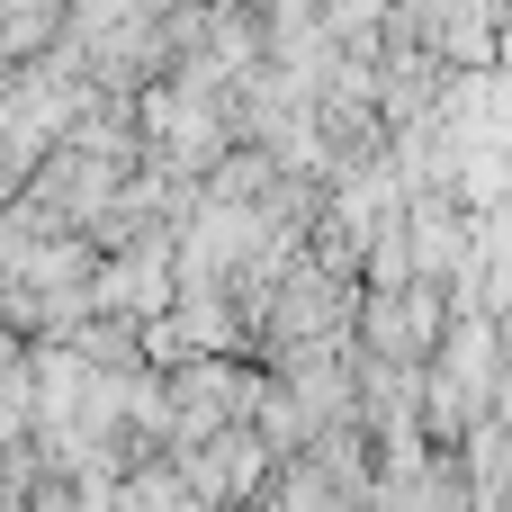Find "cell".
I'll list each match as a JSON object with an SVG mask.
<instances>
[{"mask_svg": "<svg viewBox=\"0 0 512 512\" xmlns=\"http://www.w3.org/2000/svg\"><path fill=\"white\" fill-rule=\"evenodd\" d=\"M135 117H144V135H153V153H162L171 171L216 162V153H225V126H234L225 90H189V81H153V90L135 99Z\"/></svg>", "mask_w": 512, "mask_h": 512, "instance_id": "cell-1", "label": "cell"}, {"mask_svg": "<svg viewBox=\"0 0 512 512\" xmlns=\"http://www.w3.org/2000/svg\"><path fill=\"white\" fill-rule=\"evenodd\" d=\"M270 477V450L234 423V432H207V441H189L180 450V495H198V504H252V486Z\"/></svg>", "mask_w": 512, "mask_h": 512, "instance_id": "cell-2", "label": "cell"}, {"mask_svg": "<svg viewBox=\"0 0 512 512\" xmlns=\"http://www.w3.org/2000/svg\"><path fill=\"white\" fill-rule=\"evenodd\" d=\"M360 333H369V351L378 360H396V369H414L432 342H441V288H378L369 297V315H360Z\"/></svg>", "mask_w": 512, "mask_h": 512, "instance_id": "cell-3", "label": "cell"}, {"mask_svg": "<svg viewBox=\"0 0 512 512\" xmlns=\"http://www.w3.org/2000/svg\"><path fill=\"white\" fill-rule=\"evenodd\" d=\"M90 297L126 324V315H162L180 288H171V243H126L108 270H90Z\"/></svg>", "mask_w": 512, "mask_h": 512, "instance_id": "cell-4", "label": "cell"}, {"mask_svg": "<svg viewBox=\"0 0 512 512\" xmlns=\"http://www.w3.org/2000/svg\"><path fill=\"white\" fill-rule=\"evenodd\" d=\"M117 512H198V504L180 495V477H135V486L117 495Z\"/></svg>", "mask_w": 512, "mask_h": 512, "instance_id": "cell-5", "label": "cell"}]
</instances>
